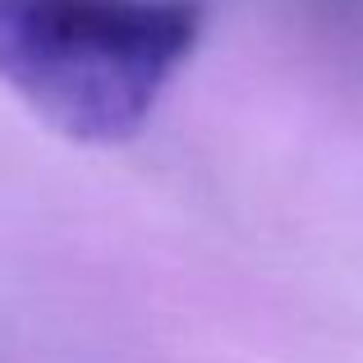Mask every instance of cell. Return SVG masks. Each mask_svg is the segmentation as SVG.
<instances>
[{"label":"cell","mask_w":363,"mask_h":363,"mask_svg":"<svg viewBox=\"0 0 363 363\" xmlns=\"http://www.w3.org/2000/svg\"><path fill=\"white\" fill-rule=\"evenodd\" d=\"M203 0H0V83L74 143H124L203 37Z\"/></svg>","instance_id":"1"}]
</instances>
